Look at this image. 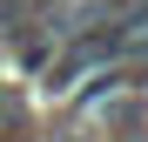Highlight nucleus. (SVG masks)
<instances>
[]
</instances>
